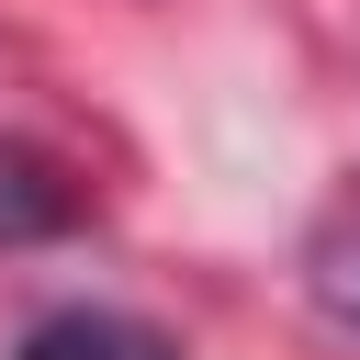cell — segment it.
<instances>
[{
  "mask_svg": "<svg viewBox=\"0 0 360 360\" xmlns=\"http://www.w3.org/2000/svg\"><path fill=\"white\" fill-rule=\"evenodd\" d=\"M22 360H169L135 315H101V304H68V315H45L34 338H22Z\"/></svg>",
  "mask_w": 360,
  "mask_h": 360,
  "instance_id": "6da1fadb",
  "label": "cell"
},
{
  "mask_svg": "<svg viewBox=\"0 0 360 360\" xmlns=\"http://www.w3.org/2000/svg\"><path fill=\"white\" fill-rule=\"evenodd\" d=\"M68 214H79V191L45 158H0V236H56Z\"/></svg>",
  "mask_w": 360,
  "mask_h": 360,
  "instance_id": "7a4b0ae2",
  "label": "cell"
},
{
  "mask_svg": "<svg viewBox=\"0 0 360 360\" xmlns=\"http://www.w3.org/2000/svg\"><path fill=\"white\" fill-rule=\"evenodd\" d=\"M315 304L360 326V214H338V225L315 236Z\"/></svg>",
  "mask_w": 360,
  "mask_h": 360,
  "instance_id": "3957f363",
  "label": "cell"
}]
</instances>
